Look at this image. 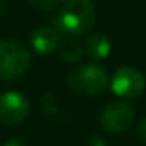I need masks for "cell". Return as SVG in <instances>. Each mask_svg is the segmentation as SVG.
Masks as SVG:
<instances>
[{
  "label": "cell",
  "mask_w": 146,
  "mask_h": 146,
  "mask_svg": "<svg viewBox=\"0 0 146 146\" xmlns=\"http://www.w3.org/2000/svg\"><path fill=\"white\" fill-rule=\"evenodd\" d=\"M98 11L93 0H66L60 13L52 19L54 29L61 36H80L94 27Z\"/></svg>",
  "instance_id": "obj_1"
},
{
  "label": "cell",
  "mask_w": 146,
  "mask_h": 146,
  "mask_svg": "<svg viewBox=\"0 0 146 146\" xmlns=\"http://www.w3.org/2000/svg\"><path fill=\"white\" fill-rule=\"evenodd\" d=\"M108 83V74L101 64L88 63L77 66L68 76V85L80 96H96Z\"/></svg>",
  "instance_id": "obj_2"
},
{
  "label": "cell",
  "mask_w": 146,
  "mask_h": 146,
  "mask_svg": "<svg viewBox=\"0 0 146 146\" xmlns=\"http://www.w3.org/2000/svg\"><path fill=\"white\" fill-rule=\"evenodd\" d=\"M30 66V52L14 39L0 41V79H19Z\"/></svg>",
  "instance_id": "obj_3"
},
{
  "label": "cell",
  "mask_w": 146,
  "mask_h": 146,
  "mask_svg": "<svg viewBox=\"0 0 146 146\" xmlns=\"http://www.w3.org/2000/svg\"><path fill=\"white\" fill-rule=\"evenodd\" d=\"M110 88L116 96L124 99H137L146 88V80L138 69L132 66H123L116 69L110 82Z\"/></svg>",
  "instance_id": "obj_4"
},
{
  "label": "cell",
  "mask_w": 146,
  "mask_h": 146,
  "mask_svg": "<svg viewBox=\"0 0 146 146\" xmlns=\"http://www.w3.org/2000/svg\"><path fill=\"white\" fill-rule=\"evenodd\" d=\"M135 111L127 102L115 101L105 105L101 113V126L110 133H123L132 126Z\"/></svg>",
  "instance_id": "obj_5"
},
{
  "label": "cell",
  "mask_w": 146,
  "mask_h": 146,
  "mask_svg": "<svg viewBox=\"0 0 146 146\" xmlns=\"http://www.w3.org/2000/svg\"><path fill=\"white\" fill-rule=\"evenodd\" d=\"M30 104L25 96L17 91H5L0 94V123L13 126L25 119Z\"/></svg>",
  "instance_id": "obj_6"
},
{
  "label": "cell",
  "mask_w": 146,
  "mask_h": 146,
  "mask_svg": "<svg viewBox=\"0 0 146 146\" xmlns=\"http://www.w3.org/2000/svg\"><path fill=\"white\" fill-rule=\"evenodd\" d=\"M60 44V33L54 27H39L30 35V46L41 55L55 52Z\"/></svg>",
  "instance_id": "obj_7"
},
{
  "label": "cell",
  "mask_w": 146,
  "mask_h": 146,
  "mask_svg": "<svg viewBox=\"0 0 146 146\" xmlns=\"http://www.w3.org/2000/svg\"><path fill=\"white\" fill-rule=\"evenodd\" d=\"M85 50L93 60L96 61L104 60L110 55V50H111L110 39L104 33H93L85 42Z\"/></svg>",
  "instance_id": "obj_8"
},
{
  "label": "cell",
  "mask_w": 146,
  "mask_h": 146,
  "mask_svg": "<svg viewBox=\"0 0 146 146\" xmlns=\"http://www.w3.org/2000/svg\"><path fill=\"white\" fill-rule=\"evenodd\" d=\"M60 57L68 63H76L82 58L83 47L74 36H61L60 35V44H58Z\"/></svg>",
  "instance_id": "obj_9"
},
{
  "label": "cell",
  "mask_w": 146,
  "mask_h": 146,
  "mask_svg": "<svg viewBox=\"0 0 146 146\" xmlns=\"http://www.w3.org/2000/svg\"><path fill=\"white\" fill-rule=\"evenodd\" d=\"M27 2H29V5L32 8L46 13V11H52L61 0H27Z\"/></svg>",
  "instance_id": "obj_10"
},
{
  "label": "cell",
  "mask_w": 146,
  "mask_h": 146,
  "mask_svg": "<svg viewBox=\"0 0 146 146\" xmlns=\"http://www.w3.org/2000/svg\"><path fill=\"white\" fill-rule=\"evenodd\" d=\"M41 105H42V110L46 113H55L57 111V99L52 93H46L44 96L41 98Z\"/></svg>",
  "instance_id": "obj_11"
},
{
  "label": "cell",
  "mask_w": 146,
  "mask_h": 146,
  "mask_svg": "<svg viewBox=\"0 0 146 146\" xmlns=\"http://www.w3.org/2000/svg\"><path fill=\"white\" fill-rule=\"evenodd\" d=\"M137 138L146 145V118L138 124V127H137Z\"/></svg>",
  "instance_id": "obj_12"
},
{
  "label": "cell",
  "mask_w": 146,
  "mask_h": 146,
  "mask_svg": "<svg viewBox=\"0 0 146 146\" xmlns=\"http://www.w3.org/2000/svg\"><path fill=\"white\" fill-rule=\"evenodd\" d=\"M88 146H107V143H105V140L101 135H94V137H91Z\"/></svg>",
  "instance_id": "obj_13"
},
{
  "label": "cell",
  "mask_w": 146,
  "mask_h": 146,
  "mask_svg": "<svg viewBox=\"0 0 146 146\" xmlns=\"http://www.w3.org/2000/svg\"><path fill=\"white\" fill-rule=\"evenodd\" d=\"M2 146H25V143L22 140H17V138H11L8 141H5Z\"/></svg>",
  "instance_id": "obj_14"
},
{
  "label": "cell",
  "mask_w": 146,
  "mask_h": 146,
  "mask_svg": "<svg viewBox=\"0 0 146 146\" xmlns=\"http://www.w3.org/2000/svg\"><path fill=\"white\" fill-rule=\"evenodd\" d=\"M5 14V2L3 0H0V17Z\"/></svg>",
  "instance_id": "obj_15"
}]
</instances>
